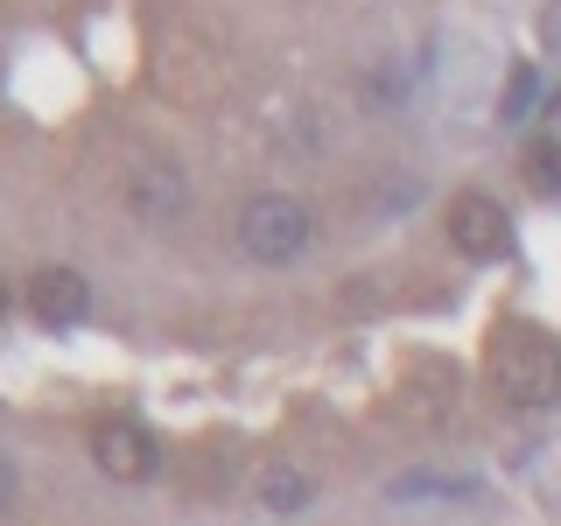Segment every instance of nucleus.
<instances>
[{"instance_id":"obj_7","label":"nucleus","mask_w":561,"mask_h":526,"mask_svg":"<svg viewBox=\"0 0 561 526\" xmlns=\"http://www.w3.org/2000/svg\"><path fill=\"white\" fill-rule=\"evenodd\" d=\"M260 505H267V513H302V505H309V478L295 464H267V470H260Z\"/></svg>"},{"instance_id":"obj_6","label":"nucleus","mask_w":561,"mask_h":526,"mask_svg":"<svg viewBox=\"0 0 561 526\" xmlns=\"http://www.w3.org/2000/svg\"><path fill=\"white\" fill-rule=\"evenodd\" d=\"M127 204H134V218H140V225H169V218H183V204H190L183 169H175V162H148V169H134Z\"/></svg>"},{"instance_id":"obj_9","label":"nucleus","mask_w":561,"mask_h":526,"mask_svg":"<svg viewBox=\"0 0 561 526\" xmlns=\"http://www.w3.org/2000/svg\"><path fill=\"white\" fill-rule=\"evenodd\" d=\"M526 183H534L540 197H561V140H534V148H526Z\"/></svg>"},{"instance_id":"obj_10","label":"nucleus","mask_w":561,"mask_h":526,"mask_svg":"<svg viewBox=\"0 0 561 526\" xmlns=\"http://www.w3.org/2000/svg\"><path fill=\"white\" fill-rule=\"evenodd\" d=\"M540 43L561 49V0H548V14H540Z\"/></svg>"},{"instance_id":"obj_8","label":"nucleus","mask_w":561,"mask_h":526,"mask_svg":"<svg viewBox=\"0 0 561 526\" xmlns=\"http://www.w3.org/2000/svg\"><path fill=\"white\" fill-rule=\"evenodd\" d=\"M534 105H540V70L519 64L513 78H505V92H499V119H534Z\"/></svg>"},{"instance_id":"obj_5","label":"nucleus","mask_w":561,"mask_h":526,"mask_svg":"<svg viewBox=\"0 0 561 526\" xmlns=\"http://www.w3.org/2000/svg\"><path fill=\"white\" fill-rule=\"evenodd\" d=\"M28 309H35V323L70 330V323H84V309H92V281L78 267H43L28 281Z\"/></svg>"},{"instance_id":"obj_2","label":"nucleus","mask_w":561,"mask_h":526,"mask_svg":"<svg viewBox=\"0 0 561 526\" xmlns=\"http://www.w3.org/2000/svg\"><path fill=\"white\" fill-rule=\"evenodd\" d=\"M239 245L253 260H267V267L295 260L309 245V210H302V197H288V190H260V197H245L239 204Z\"/></svg>"},{"instance_id":"obj_12","label":"nucleus","mask_w":561,"mask_h":526,"mask_svg":"<svg viewBox=\"0 0 561 526\" xmlns=\"http://www.w3.org/2000/svg\"><path fill=\"white\" fill-rule=\"evenodd\" d=\"M14 309V295H8V281H0V316H8Z\"/></svg>"},{"instance_id":"obj_4","label":"nucleus","mask_w":561,"mask_h":526,"mask_svg":"<svg viewBox=\"0 0 561 526\" xmlns=\"http://www.w3.org/2000/svg\"><path fill=\"white\" fill-rule=\"evenodd\" d=\"M92 464L113 484H148L154 464H162V449H154V435L140 428V421H105V428L92 435Z\"/></svg>"},{"instance_id":"obj_3","label":"nucleus","mask_w":561,"mask_h":526,"mask_svg":"<svg viewBox=\"0 0 561 526\" xmlns=\"http://www.w3.org/2000/svg\"><path fill=\"white\" fill-rule=\"evenodd\" d=\"M505 239H513V218H505L499 197H484V190H463V197L449 204V245L463 260H499Z\"/></svg>"},{"instance_id":"obj_1","label":"nucleus","mask_w":561,"mask_h":526,"mask_svg":"<svg viewBox=\"0 0 561 526\" xmlns=\"http://www.w3.org/2000/svg\"><path fill=\"white\" fill-rule=\"evenodd\" d=\"M491 379L513 408H554L561 400V351L540 330H505L491 351Z\"/></svg>"},{"instance_id":"obj_11","label":"nucleus","mask_w":561,"mask_h":526,"mask_svg":"<svg viewBox=\"0 0 561 526\" xmlns=\"http://www.w3.org/2000/svg\"><path fill=\"white\" fill-rule=\"evenodd\" d=\"M8 505H14V470L0 464V513H8Z\"/></svg>"}]
</instances>
